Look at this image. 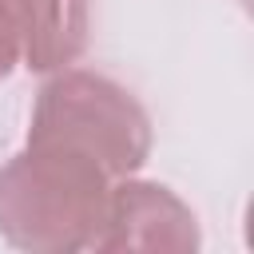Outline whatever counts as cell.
Returning a JSON list of instances; mask_svg holds the SVG:
<instances>
[{
  "mask_svg": "<svg viewBox=\"0 0 254 254\" xmlns=\"http://www.w3.org/2000/svg\"><path fill=\"white\" fill-rule=\"evenodd\" d=\"M28 56L36 67L64 64L83 40V0H24Z\"/></svg>",
  "mask_w": 254,
  "mask_h": 254,
  "instance_id": "cell-1",
  "label": "cell"
},
{
  "mask_svg": "<svg viewBox=\"0 0 254 254\" xmlns=\"http://www.w3.org/2000/svg\"><path fill=\"white\" fill-rule=\"evenodd\" d=\"M12 60H16V36H12L8 12H4V4H0V75L12 67Z\"/></svg>",
  "mask_w": 254,
  "mask_h": 254,
  "instance_id": "cell-2",
  "label": "cell"
}]
</instances>
